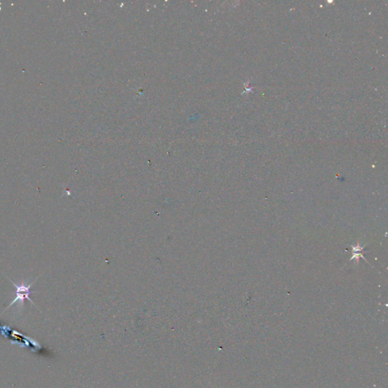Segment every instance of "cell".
Wrapping results in <instances>:
<instances>
[{"mask_svg": "<svg viewBox=\"0 0 388 388\" xmlns=\"http://www.w3.org/2000/svg\"><path fill=\"white\" fill-rule=\"evenodd\" d=\"M8 280H9L10 282H11V284L15 287L16 297L15 299L10 303V305H8L7 309H8L9 307H11V305H12L13 304L15 303L16 302H19L20 305L22 306V305H24V299H27V300L30 301L32 304H34V302H33V301H32L31 299L30 298V293H34L33 291H30V287H31V285L34 284V282H35L37 279H35L34 282H32L30 285H27V286H26V285H17L16 284H14L11 279H8Z\"/></svg>", "mask_w": 388, "mask_h": 388, "instance_id": "6da1fadb", "label": "cell"}]
</instances>
